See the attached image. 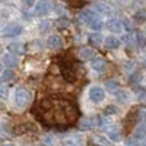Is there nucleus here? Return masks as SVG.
Instances as JSON below:
<instances>
[{
  "label": "nucleus",
  "instance_id": "obj_3",
  "mask_svg": "<svg viewBox=\"0 0 146 146\" xmlns=\"http://www.w3.org/2000/svg\"><path fill=\"white\" fill-rule=\"evenodd\" d=\"M60 71H62V76L63 78L67 81L68 83H73L77 80V72H76L74 64L72 62L63 59L60 63Z\"/></svg>",
  "mask_w": 146,
  "mask_h": 146
},
{
  "label": "nucleus",
  "instance_id": "obj_30",
  "mask_svg": "<svg viewBox=\"0 0 146 146\" xmlns=\"http://www.w3.org/2000/svg\"><path fill=\"white\" fill-rule=\"evenodd\" d=\"M103 25H104V23L98 18L96 21H94V22L91 23L90 27L92 28V30H95V31H99V30H101V28H103Z\"/></svg>",
  "mask_w": 146,
  "mask_h": 146
},
{
  "label": "nucleus",
  "instance_id": "obj_2",
  "mask_svg": "<svg viewBox=\"0 0 146 146\" xmlns=\"http://www.w3.org/2000/svg\"><path fill=\"white\" fill-rule=\"evenodd\" d=\"M31 100H32V94L28 88L19 86L15 88L14 91V103L18 108H26L30 105Z\"/></svg>",
  "mask_w": 146,
  "mask_h": 146
},
{
  "label": "nucleus",
  "instance_id": "obj_1",
  "mask_svg": "<svg viewBox=\"0 0 146 146\" xmlns=\"http://www.w3.org/2000/svg\"><path fill=\"white\" fill-rule=\"evenodd\" d=\"M33 113L46 127H67L78 118L76 104L62 96H48L40 100Z\"/></svg>",
  "mask_w": 146,
  "mask_h": 146
},
{
  "label": "nucleus",
  "instance_id": "obj_23",
  "mask_svg": "<svg viewBox=\"0 0 146 146\" xmlns=\"http://www.w3.org/2000/svg\"><path fill=\"white\" fill-rule=\"evenodd\" d=\"M80 56H81V59H82V60H92L94 56H95V53H94L92 49L85 48V49H82V50H81Z\"/></svg>",
  "mask_w": 146,
  "mask_h": 146
},
{
  "label": "nucleus",
  "instance_id": "obj_5",
  "mask_svg": "<svg viewBox=\"0 0 146 146\" xmlns=\"http://www.w3.org/2000/svg\"><path fill=\"white\" fill-rule=\"evenodd\" d=\"M88 96H90V100L94 101V103H100L105 99V91H104L103 87L100 86H94V87L90 88L88 91Z\"/></svg>",
  "mask_w": 146,
  "mask_h": 146
},
{
  "label": "nucleus",
  "instance_id": "obj_15",
  "mask_svg": "<svg viewBox=\"0 0 146 146\" xmlns=\"http://www.w3.org/2000/svg\"><path fill=\"white\" fill-rule=\"evenodd\" d=\"M46 44H48V46L50 49H59L63 45V38L59 35H53L48 38V42Z\"/></svg>",
  "mask_w": 146,
  "mask_h": 146
},
{
  "label": "nucleus",
  "instance_id": "obj_18",
  "mask_svg": "<svg viewBox=\"0 0 146 146\" xmlns=\"http://www.w3.org/2000/svg\"><path fill=\"white\" fill-rule=\"evenodd\" d=\"M104 86H105L106 90H108L110 94H115L118 90H121V83H119L117 80H108V81H105Z\"/></svg>",
  "mask_w": 146,
  "mask_h": 146
},
{
  "label": "nucleus",
  "instance_id": "obj_29",
  "mask_svg": "<svg viewBox=\"0 0 146 146\" xmlns=\"http://www.w3.org/2000/svg\"><path fill=\"white\" fill-rule=\"evenodd\" d=\"M137 118L140 123H146V109H139L137 110Z\"/></svg>",
  "mask_w": 146,
  "mask_h": 146
},
{
  "label": "nucleus",
  "instance_id": "obj_27",
  "mask_svg": "<svg viewBox=\"0 0 146 146\" xmlns=\"http://www.w3.org/2000/svg\"><path fill=\"white\" fill-rule=\"evenodd\" d=\"M136 41H137V45L140 46V48H145L146 46V36L144 32H141V31H139L136 35Z\"/></svg>",
  "mask_w": 146,
  "mask_h": 146
},
{
  "label": "nucleus",
  "instance_id": "obj_9",
  "mask_svg": "<svg viewBox=\"0 0 146 146\" xmlns=\"http://www.w3.org/2000/svg\"><path fill=\"white\" fill-rule=\"evenodd\" d=\"M91 67L98 73H105L106 69H108V63L104 58H95L91 62Z\"/></svg>",
  "mask_w": 146,
  "mask_h": 146
},
{
  "label": "nucleus",
  "instance_id": "obj_19",
  "mask_svg": "<svg viewBox=\"0 0 146 146\" xmlns=\"http://www.w3.org/2000/svg\"><path fill=\"white\" fill-rule=\"evenodd\" d=\"M104 45H105L106 49H118L121 46V41L114 36H109L104 40Z\"/></svg>",
  "mask_w": 146,
  "mask_h": 146
},
{
  "label": "nucleus",
  "instance_id": "obj_4",
  "mask_svg": "<svg viewBox=\"0 0 146 146\" xmlns=\"http://www.w3.org/2000/svg\"><path fill=\"white\" fill-rule=\"evenodd\" d=\"M53 8V3L50 0H38L37 4L35 5V15H46L50 13Z\"/></svg>",
  "mask_w": 146,
  "mask_h": 146
},
{
  "label": "nucleus",
  "instance_id": "obj_36",
  "mask_svg": "<svg viewBox=\"0 0 146 146\" xmlns=\"http://www.w3.org/2000/svg\"><path fill=\"white\" fill-rule=\"evenodd\" d=\"M33 1H35V0H22V3L26 5V7H31V5L33 4Z\"/></svg>",
  "mask_w": 146,
  "mask_h": 146
},
{
  "label": "nucleus",
  "instance_id": "obj_25",
  "mask_svg": "<svg viewBox=\"0 0 146 146\" xmlns=\"http://www.w3.org/2000/svg\"><path fill=\"white\" fill-rule=\"evenodd\" d=\"M69 25H71V21H69L68 18H66V17H62V18H59V19L56 21V27L60 28V30H64V28L69 27Z\"/></svg>",
  "mask_w": 146,
  "mask_h": 146
},
{
  "label": "nucleus",
  "instance_id": "obj_6",
  "mask_svg": "<svg viewBox=\"0 0 146 146\" xmlns=\"http://www.w3.org/2000/svg\"><path fill=\"white\" fill-rule=\"evenodd\" d=\"M23 28L21 25H17V23H12V25H8L7 27L3 30V36L4 37H17L22 33Z\"/></svg>",
  "mask_w": 146,
  "mask_h": 146
},
{
  "label": "nucleus",
  "instance_id": "obj_14",
  "mask_svg": "<svg viewBox=\"0 0 146 146\" xmlns=\"http://www.w3.org/2000/svg\"><path fill=\"white\" fill-rule=\"evenodd\" d=\"M94 8H95V10L98 13H100V14L108 15V14H110V13H111L110 5L106 4V3H104V1H96V3H94Z\"/></svg>",
  "mask_w": 146,
  "mask_h": 146
},
{
  "label": "nucleus",
  "instance_id": "obj_12",
  "mask_svg": "<svg viewBox=\"0 0 146 146\" xmlns=\"http://www.w3.org/2000/svg\"><path fill=\"white\" fill-rule=\"evenodd\" d=\"M1 62L7 68H15L18 66V58L15 55H13V53H10V51L3 55Z\"/></svg>",
  "mask_w": 146,
  "mask_h": 146
},
{
  "label": "nucleus",
  "instance_id": "obj_22",
  "mask_svg": "<svg viewBox=\"0 0 146 146\" xmlns=\"http://www.w3.org/2000/svg\"><path fill=\"white\" fill-rule=\"evenodd\" d=\"M15 78V73L14 71H12V68H7L5 71H3L1 73V82H10Z\"/></svg>",
  "mask_w": 146,
  "mask_h": 146
},
{
  "label": "nucleus",
  "instance_id": "obj_35",
  "mask_svg": "<svg viewBox=\"0 0 146 146\" xmlns=\"http://www.w3.org/2000/svg\"><path fill=\"white\" fill-rule=\"evenodd\" d=\"M49 27H50V22H48V21H42V22L40 23V26H38L40 31H46Z\"/></svg>",
  "mask_w": 146,
  "mask_h": 146
},
{
  "label": "nucleus",
  "instance_id": "obj_26",
  "mask_svg": "<svg viewBox=\"0 0 146 146\" xmlns=\"http://www.w3.org/2000/svg\"><path fill=\"white\" fill-rule=\"evenodd\" d=\"M133 18H135V21H136V22H139V23H144L145 21H146V12H145L144 9L137 10V12L133 14Z\"/></svg>",
  "mask_w": 146,
  "mask_h": 146
},
{
  "label": "nucleus",
  "instance_id": "obj_10",
  "mask_svg": "<svg viewBox=\"0 0 146 146\" xmlns=\"http://www.w3.org/2000/svg\"><path fill=\"white\" fill-rule=\"evenodd\" d=\"M137 110H139V109L131 110L128 114H127L126 119H124V128H126V133H128V132L131 131V128L133 127L135 122L139 121V118H137Z\"/></svg>",
  "mask_w": 146,
  "mask_h": 146
},
{
  "label": "nucleus",
  "instance_id": "obj_17",
  "mask_svg": "<svg viewBox=\"0 0 146 146\" xmlns=\"http://www.w3.org/2000/svg\"><path fill=\"white\" fill-rule=\"evenodd\" d=\"M31 131H36L35 124H32V123H25V124H19V126L14 127V133L15 135L26 133V132H31Z\"/></svg>",
  "mask_w": 146,
  "mask_h": 146
},
{
  "label": "nucleus",
  "instance_id": "obj_20",
  "mask_svg": "<svg viewBox=\"0 0 146 146\" xmlns=\"http://www.w3.org/2000/svg\"><path fill=\"white\" fill-rule=\"evenodd\" d=\"M114 95H115L117 100H118L121 104H127L129 101V94L127 92L126 90H123V88L118 90L115 94H114Z\"/></svg>",
  "mask_w": 146,
  "mask_h": 146
},
{
  "label": "nucleus",
  "instance_id": "obj_11",
  "mask_svg": "<svg viewBox=\"0 0 146 146\" xmlns=\"http://www.w3.org/2000/svg\"><path fill=\"white\" fill-rule=\"evenodd\" d=\"M78 17H80V19L82 21L83 23H86V25H88V26H90L94 21L98 19L96 14L92 12V10H90V9H83L82 12L80 13V15H78Z\"/></svg>",
  "mask_w": 146,
  "mask_h": 146
},
{
  "label": "nucleus",
  "instance_id": "obj_13",
  "mask_svg": "<svg viewBox=\"0 0 146 146\" xmlns=\"http://www.w3.org/2000/svg\"><path fill=\"white\" fill-rule=\"evenodd\" d=\"M8 50L13 54H17V55H23L26 53V44L22 42H12L8 45Z\"/></svg>",
  "mask_w": 146,
  "mask_h": 146
},
{
  "label": "nucleus",
  "instance_id": "obj_37",
  "mask_svg": "<svg viewBox=\"0 0 146 146\" xmlns=\"http://www.w3.org/2000/svg\"><path fill=\"white\" fill-rule=\"evenodd\" d=\"M1 98H3V99L7 98V90H5V86H4V85L1 86Z\"/></svg>",
  "mask_w": 146,
  "mask_h": 146
},
{
  "label": "nucleus",
  "instance_id": "obj_7",
  "mask_svg": "<svg viewBox=\"0 0 146 146\" xmlns=\"http://www.w3.org/2000/svg\"><path fill=\"white\" fill-rule=\"evenodd\" d=\"M104 131H105L106 135H108L111 140H114V141H119V140H121V128H119L117 124L109 123L108 126L104 127Z\"/></svg>",
  "mask_w": 146,
  "mask_h": 146
},
{
  "label": "nucleus",
  "instance_id": "obj_21",
  "mask_svg": "<svg viewBox=\"0 0 146 146\" xmlns=\"http://www.w3.org/2000/svg\"><path fill=\"white\" fill-rule=\"evenodd\" d=\"M146 137V123H141L139 127H136L133 132V139L136 140H142Z\"/></svg>",
  "mask_w": 146,
  "mask_h": 146
},
{
  "label": "nucleus",
  "instance_id": "obj_16",
  "mask_svg": "<svg viewBox=\"0 0 146 146\" xmlns=\"http://www.w3.org/2000/svg\"><path fill=\"white\" fill-rule=\"evenodd\" d=\"M103 42V35L100 32H94L88 35V44L92 45L94 48H99Z\"/></svg>",
  "mask_w": 146,
  "mask_h": 146
},
{
  "label": "nucleus",
  "instance_id": "obj_24",
  "mask_svg": "<svg viewBox=\"0 0 146 146\" xmlns=\"http://www.w3.org/2000/svg\"><path fill=\"white\" fill-rule=\"evenodd\" d=\"M141 80H142L141 72H140V71H136V72L131 73V76H129V78H128V82H129V83H133V85H136V83H139Z\"/></svg>",
  "mask_w": 146,
  "mask_h": 146
},
{
  "label": "nucleus",
  "instance_id": "obj_31",
  "mask_svg": "<svg viewBox=\"0 0 146 146\" xmlns=\"http://www.w3.org/2000/svg\"><path fill=\"white\" fill-rule=\"evenodd\" d=\"M94 137L96 139V144H99V145H110V141H108L105 137L99 136V135H95Z\"/></svg>",
  "mask_w": 146,
  "mask_h": 146
},
{
  "label": "nucleus",
  "instance_id": "obj_28",
  "mask_svg": "<svg viewBox=\"0 0 146 146\" xmlns=\"http://www.w3.org/2000/svg\"><path fill=\"white\" fill-rule=\"evenodd\" d=\"M123 26H124V28H126V31H128V32H132V31L135 30V22L131 18H126V19L123 21Z\"/></svg>",
  "mask_w": 146,
  "mask_h": 146
},
{
  "label": "nucleus",
  "instance_id": "obj_8",
  "mask_svg": "<svg viewBox=\"0 0 146 146\" xmlns=\"http://www.w3.org/2000/svg\"><path fill=\"white\" fill-rule=\"evenodd\" d=\"M106 27H108V30L113 33H121L122 31H123L124 26H123V22H122V21L117 19V18H111V19H109L108 22H106Z\"/></svg>",
  "mask_w": 146,
  "mask_h": 146
},
{
  "label": "nucleus",
  "instance_id": "obj_32",
  "mask_svg": "<svg viewBox=\"0 0 146 146\" xmlns=\"http://www.w3.org/2000/svg\"><path fill=\"white\" fill-rule=\"evenodd\" d=\"M104 113H105L106 115H113V114H117V113H118V109H117L114 105H108Z\"/></svg>",
  "mask_w": 146,
  "mask_h": 146
},
{
  "label": "nucleus",
  "instance_id": "obj_33",
  "mask_svg": "<svg viewBox=\"0 0 146 146\" xmlns=\"http://www.w3.org/2000/svg\"><path fill=\"white\" fill-rule=\"evenodd\" d=\"M135 91H136V94H137V96H139V99H146V90L145 88H142V87H136L135 88Z\"/></svg>",
  "mask_w": 146,
  "mask_h": 146
},
{
  "label": "nucleus",
  "instance_id": "obj_34",
  "mask_svg": "<svg viewBox=\"0 0 146 146\" xmlns=\"http://www.w3.org/2000/svg\"><path fill=\"white\" fill-rule=\"evenodd\" d=\"M66 1L71 4L72 7H81V5H83L85 0H66Z\"/></svg>",
  "mask_w": 146,
  "mask_h": 146
}]
</instances>
